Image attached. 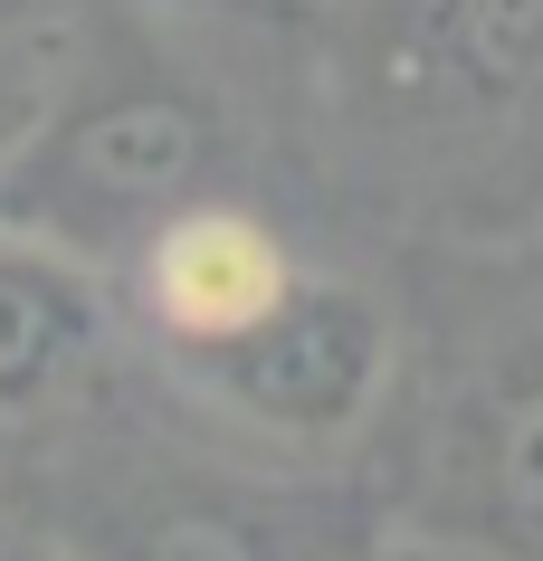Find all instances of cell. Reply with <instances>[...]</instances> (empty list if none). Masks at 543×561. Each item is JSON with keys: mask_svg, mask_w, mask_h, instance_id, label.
Returning <instances> with one entry per match:
<instances>
[{"mask_svg": "<svg viewBox=\"0 0 543 561\" xmlns=\"http://www.w3.org/2000/svg\"><path fill=\"white\" fill-rule=\"evenodd\" d=\"M219 134L211 95L181 77H87L0 152V229L48 238L87 266H124L181 209L219 201Z\"/></svg>", "mask_w": 543, "mask_h": 561, "instance_id": "1", "label": "cell"}, {"mask_svg": "<svg viewBox=\"0 0 543 561\" xmlns=\"http://www.w3.org/2000/svg\"><path fill=\"white\" fill-rule=\"evenodd\" d=\"M382 524L343 485H276L229 467H144L77 495L67 561H362Z\"/></svg>", "mask_w": 543, "mask_h": 561, "instance_id": "2", "label": "cell"}, {"mask_svg": "<svg viewBox=\"0 0 543 561\" xmlns=\"http://www.w3.org/2000/svg\"><path fill=\"white\" fill-rule=\"evenodd\" d=\"M400 333L382 314V296H362L343 276H296V296L268 324H248L219 353L172 362L229 428H258L276 447H343L372 428V410L392 400Z\"/></svg>", "mask_w": 543, "mask_h": 561, "instance_id": "3", "label": "cell"}, {"mask_svg": "<svg viewBox=\"0 0 543 561\" xmlns=\"http://www.w3.org/2000/svg\"><path fill=\"white\" fill-rule=\"evenodd\" d=\"M296 248L239 201H201L181 209L162 238H144L134 257H124V296L134 314L152 324V343L172 362L191 353H219V343H239L248 324H268L276 305L296 296Z\"/></svg>", "mask_w": 543, "mask_h": 561, "instance_id": "4", "label": "cell"}, {"mask_svg": "<svg viewBox=\"0 0 543 561\" xmlns=\"http://www.w3.org/2000/svg\"><path fill=\"white\" fill-rule=\"evenodd\" d=\"M429 542L457 561H543V362H506L457 400Z\"/></svg>", "mask_w": 543, "mask_h": 561, "instance_id": "5", "label": "cell"}, {"mask_svg": "<svg viewBox=\"0 0 543 561\" xmlns=\"http://www.w3.org/2000/svg\"><path fill=\"white\" fill-rule=\"evenodd\" d=\"M105 353H115L105 266L0 229V419H38L58 400H77Z\"/></svg>", "mask_w": 543, "mask_h": 561, "instance_id": "6", "label": "cell"}, {"mask_svg": "<svg viewBox=\"0 0 543 561\" xmlns=\"http://www.w3.org/2000/svg\"><path fill=\"white\" fill-rule=\"evenodd\" d=\"M543 67V0H392L382 20V95L410 115L506 105Z\"/></svg>", "mask_w": 543, "mask_h": 561, "instance_id": "7", "label": "cell"}, {"mask_svg": "<svg viewBox=\"0 0 543 561\" xmlns=\"http://www.w3.org/2000/svg\"><path fill=\"white\" fill-rule=\"evenodd\" d=\"M362 561H457V552H449V542H429V533H420V542H392V533H382Z\"/></svg>", "mask_w": 543, "mask_h": 561, "instance_id": "8", "label": "cell"}, {"mask_svg": "<svg viewBox=\"0 0 543 561\" xmlns=\"http://www.w3.org/2000/svg\"><path fill=\"white\" fill-rule=\"evenodd\" d=\"M0 561H67L58 542H0Z\"/></svg>", "mask_w": 543, "mask_h": 561, "instance_id": "9", "label": "cell"}]
</instances>
